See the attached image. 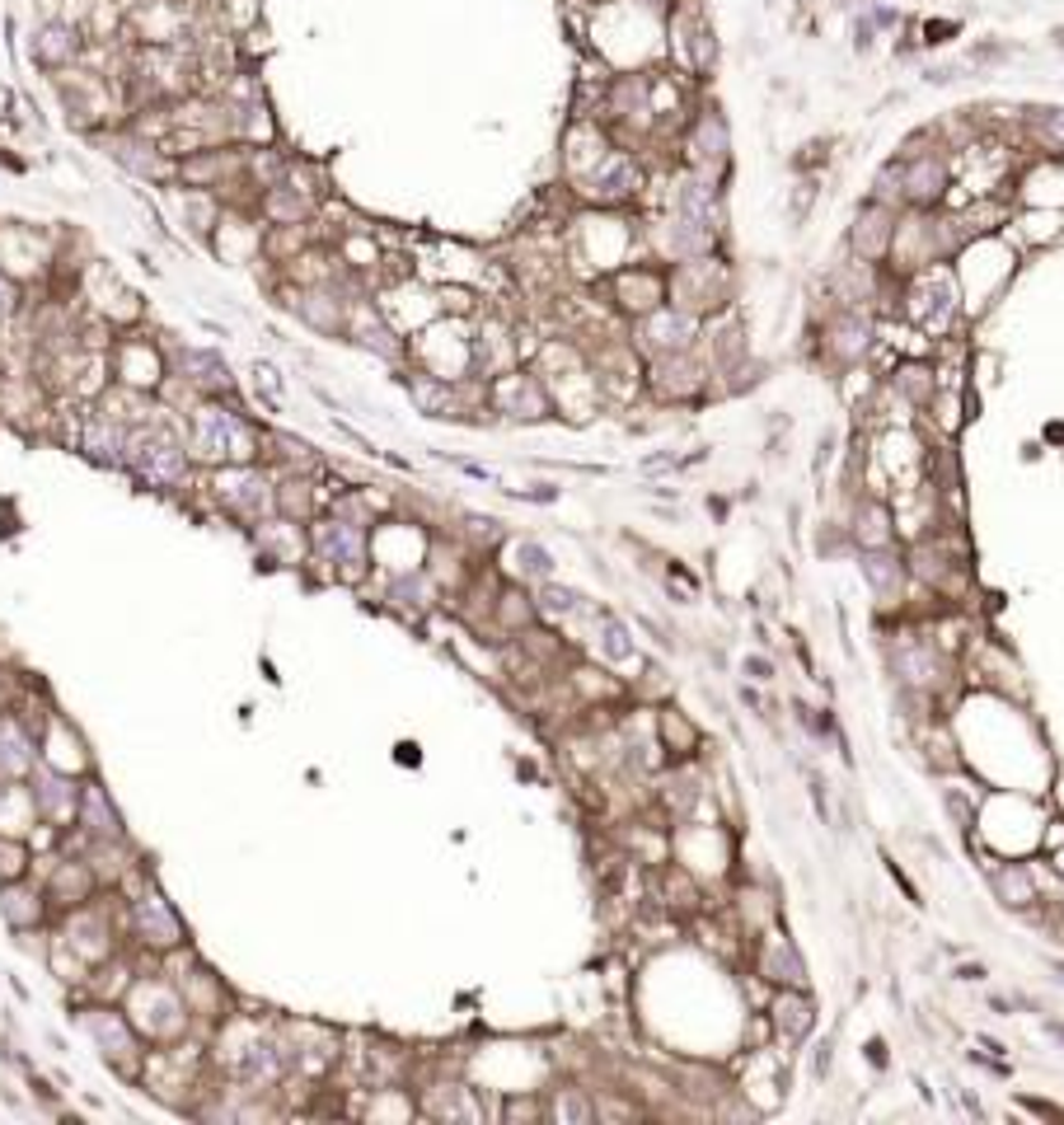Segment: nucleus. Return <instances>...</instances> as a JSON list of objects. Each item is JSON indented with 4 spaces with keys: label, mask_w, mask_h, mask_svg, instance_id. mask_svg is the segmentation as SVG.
Segmentation results:
<instances>
[{
    "label": "nucleus",
    "mask_w": 1064,
    "mask_h": 1125,
    "mask_svg": "<svg viewBox=\"0 0 1064 1125\" xmlns=\"http://www.w3.org/2000/svg\"><path fill=\"white\" fill-rule=\"evenodd\" d=\"M718 235V203H712V188L704 178H685L676 193V249L680 254H695V249L712 245Z\"/></svg>",
    "instance_id": "nucleus-1"
},
{
    "label": "nucleus",
    "mask_w": 1064,
    "mask_h": 1125,
    "mask_svg": "<svg viewBox=\"0 0 1064 1125\" xmlns=\"http://www.w3.org/2000/svg\"><path fill=\"white\" fill-rule=\"evenodd\" d=\"M132 465L142 469V479L146 484H155V488H174L178 479H184V469H188V455H184V446H178L174 437H136L132 446Z\"/></svg>",
    "instance_id": "nucleus-2"
},
{
    "label": "nucleus",
    "mask_w": 1064,
    "mask_h": 1125,
    "mask_svg": "<svg viewBox=\"0 0 1064 1125\" xmlns=\"http://www.w3.org/2000/svg\"><path fill=\"white\" fill-rule=\"evenodd\" d=\"M197 450L212 460L249 455V427L235 413H226V408H203V413H197Z\"/></svg>",
    "instance_id": "nucleus-3"
},
{
    "label": "nucleus",
    "mask_w": 1064,
    "mask_h": 1125,
    "mask_svg": "<svg viewBox=\"0 0 1064 1125\" xmlns=\"http://www.w3.org/2000/svg\"><path fill=\"white\" fill-rule=\"evenodd\" d=\"M756 971L765 980H774L779 990H807V967H802L797 948L783 933H765L756 942Z\"/></svg>",
    "instance_id": "nucleus-4"
},
{
    "label": "nucleus",
    "mask_w": 1064,
    "mask_h": 1125,
    "mask_svg": "<svg viewBox=\"0 0 1064 1125\" xmlns=\"http://www.w3.org/2000/svg\"><path fill=\"white\" fill-rule=\"evenodd\" d=\"M769 1022H774L783 1046H797V1041L816 1027V1009H811L807 990H779L774 1003H769Z\"/></svg>",
    "instance_id": "nucleus-5"
},
{
    "label": "nucleus",
    "mask_w": 1064,
    "mask_h": 1125,
    "mask_svg": "<svg viewBox=\"0 0 1064 1125\" xmlns=\"http://www.w3.org/2000/svg\"><path fill=\"white\" fill-rule=\"evenodd\" d=\"M896 671L906 685L915 689H938L942 685V657L933 648H923V642H906V648H896Z\"/></svg>",
    "instance_id": "nucleus-6"
},
{
    "label": "nucleus",
    "mask_w": 1064,
    "mask_h": 1125,
    "mask_svg": "<svg viewBox=\"0 0 1064 1125\" xmlns=\"http://www.w3.org/2000/svg\"><path fill=\"white\" fill-rule=\"evenodd\" d=\"M989 887L1008 910L1037 906V882H1031V872L1022 868V863H999V868H989Z\"/></svg>",
    "instance_id": "nucleus-7"
},
{
    "label": "nucleus",
    "mask_w": 1064,
    "mask_h": 1125,
    "mask_svg": "<svg viewBox=\"0 0 1064 1125\" xmlns=\"http://www.w3.org/2000/svg\"><path fill=\"white\" fill-rule=\"evenodd\" d=\"M319 554L324 562H334V568H361V535L357 526H347V521H328V526H319Z\"/></svg>",
    "instance_id": "nucleus-8"
},
{
    "label": "nucleus",
    "mask_w": 1064,
    "mask_h": 1125,
    "mask_svg": "<svg viewBox=\"0 0 1064 1125\" xmlns=\"http://www.w3.org/2000/svg\"><path fill=\"white\" fill-rule=\"evenodd\" d=\"M127 427L123 422H108V418H99V422H89L85 427V450L94 460H123L127 455Z\"/></svg>",
    "instance_id": "nucleus-9"
},
{
    "label": "nucleus",
    "mask_w": 1064,
    "mask_h": 1125,
    "mask_svg": "<svg viewBox=\"0 0 1064 1125\" xmlns=\"http://www.w3.org/2000/svg\"><path fill=\"white\" fill-rule=\"evenodd\" d=\"M66 57H76V28L66 24H47L34 34V62L43 66H62Z\"/></svg>",
    "instance_id": "nucleus-10"
},
{
    "label": "nucleus",
    "mask_w": 1064,
    "mask_h": 1125,
    "mask_svg": "<svg viewBox=\"0 0 1064 1125\" xmlns=\"http://www.w3.org/2000/svg\"><path fill=\"white\" fill-rule=\"evenodd\" d=\"M596 633H600V652H605L610 661H629L634 657V629L624 624L619 615H610V610H600L596 615Z\"/></svg>",
    "instance_id": "nucleus-11"
},
{
    "label": "nucleus",
    "mask_w": 1064,
    "mask_h": 1125,
    "mask_svg": "<svg viewBox=\"0 0 1064 1125\" xmlns=\"http://www.w3.org/2000/svg\"><path fill=\"white\" fill-rule=\"evenodd\" d=\"M647 334H652V343H657L661 352H680L689 343V334H695V324H689L685 315H676V310H666V315H657L647 324Z\"/></svg>",
    "instance_id": "nucleus-12"
},
{
    "label": "nucleus",
    "mask_w": 1064,
    "mask_h": 1125,
    "mask_svg": "<svg viewBox=\"0 0 1064 1125\" xmlns=\"http://www.w3.org/2000/svg\"><path fill=\"white\" fill-rule=\"evenodd\" d=\"M638 188V169L629 165V160H615V165H605L596 174V193L600 197H629Z\"/></svg>",
    "instance_id": "nucleus-13"
},
{
    "label": "nucleus",
    "mask_w": 1064,
    "mask_h": 1125,
    "mask_svg": "<svg viewBox=\"0 0 1064 1125\" xmlns=\"http://www.w3.org/2000/svg\"><path fill=\"white\" fill-rule=\"evenodd\" d=\"M277 1074H282V1055H277V1046H249V1055H244V1079L249 1083H273Z\"/></svg>",
    "instance_id": "nucleus-14"
},
{
    "label": "nucleus",
    "mask_w": 1064,
    "mask_h": 1125,
    "mask_svg": "<svg viewBox=\"0 0 1064 1125\" xmlns=\"http://www.w3.org/2000/svg\"><path fill=\"white\" fill-rule=\"evenodd\" d=\"M863 577H868L877 591H891V587H900L906 568H900L891 554H863Z\"/></svg>",
    "instance_id": "nucleus-15"
},
{
    "label": "nucleus",
    "mask_w": 1064,
    "mask_h": 1125,
    "mask_svg": "<svg viewBox=\"0 0 1064 1125\" xmlns=\"http://www.w3.org/2000/svg\"><path fill=\"white\" fill-rule=\"evenodd\" d=\"M516 558H520L516 568L526 572V577H539V581H545V577H554V558H549L539 545H520V549H516Z\"/></svg>",
    "instance_id": "nucleus-16"
},
{
    "label": "nucleus",
    "mask_w": 1064,
    "mask_h": 1125,
    "mask_svg": "<svg viewBox=\"0 0 1064 1125\" xmlns=\"http://www.w3.org/2000/svg\"><path fill=\"white\" fill-rule=\"evenodd\" d=\"M661 731H666V741H676L680 737V756H689V750L699 746V731L689 727L680 713H661Z\"/></svg>",
    "instance_id": "nucleus-17"
},
{
    "label": "nucleus",
    "mask_w": 1064,
    "mask_h": 1125,
    "mask_svg": "<svg viewBox=\"0 0 1064 1125\" xmlns=\"http://www.w3.org/2000/svg\"><path fill=\"white\" fill-rule=\"evenodd\" d=\"M942 184V169L933 165V160H923V165L910 169V197H933Z\"/></svg>",
    "instance_id": "nucleus-18"
},
{
    "label": "nucleus",
    "mask_w": 1064,
    "mask_h": 1125,
    "mask_svg": "<svg viewBox=\"0 0 1064 1125\" xmlns=\"http://www.w3.org/2000/svg\"><path fill=\"white\" fill-rule=\"evenodd\" d=\"M1037 132H1041V141H1046L1050 150H1064V108H1050V113H1041Z\"/></svg>",
    "instance_id": "nucleus-19"
},
{
    "label": "nucleus",
    "mask_w": 1064,
    "mask_h": 1125,
    "mask_svg": "<svg viewBox=\"0 0 1064 1125\" xmlns=\"http://www.w3.org/2000/svg\"><path fill=\"white\" fill-rule=\"evenodd\" d=\"M545 606L554 610V615H558V610L568 615V610H577V591H558V587H549V591H545Z\"/></svg>",
    "instance_id": "nucleus-20"
},
{
    "label": "nucleus",
    "mask_w": 1064,
    "mask_h": 1125,
    "mask_svg": "<svg viewBox=\"0 0 1064 1125\" xmlns=\"http://www.w3.org/2000/svg\"><path fill=\"white\" fill-rule=\"evenodd\" d=\"M741 666H746V676H750V680H769V676H774V666H769L765 657H746Z\"/></svg>",
    "instance_id": "nucleus-21"
},
{
    "label": "nucleus",
    "mask_w": 1064,
    "mask_h": 1125,
    "mask_svg": "<svg viewBox=\"0 0 1064 1125\" xmlns=\"http://www.w3.org/2000/svg\"><path fill=\"white\" fill-rule=\"evenodd\" d=\"M980 976H985V967H961L957 971V980H980Z\"/></svg>",
    "instance_id": "nucleus-22"
},
{
    "label": "nucleus",
    "mask_w": 1064,
    "mask_h": 1125,
    "mask_svg": "<svg viewBox=\"0 0 1064 1125\" xmlns=\"http://www.w3.org/2000/svg\"><path fill=\"white\" fill-rule=\"evenodd\" d=\"M5 310H9V281L0 277V315H5Z\"/></svg>",
    "instance_id": "nucleus-23"
}]
</instances>
